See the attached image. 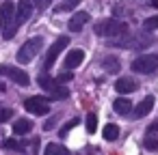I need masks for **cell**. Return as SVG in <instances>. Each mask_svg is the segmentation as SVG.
Returning <instances> with one entry per match:
<instances>
[{
    "mask_svg": "<svg viewBox=\"0 0 158 155\" xmlns=\"http://www.w3.org/2000/svg\"><path fill=\"white\" fill-rule=\"evenodd\" d=\"M85 123H87V131H89V134H93V131L98 129V116H95L93 112L87 114V121H85Z\"/></svg>",
    "mask_w": 158,
    "mask_h": 155,
    "instance_id": "ffe728a7",
    "label": "cell"
},
{
    "mask_svg": "<svg viewBox=\"0 0 158 155\" xmlns=\"http://www.w3.org/2000/svg\"><path fill=\"white\" fill-rule=\"evenodd\" d=\"M139 86H136V82L132 80V78H119L117 82H115V91L117 93H121V95H130V93H134Z\"/></svg>",
    "mask_w": 158,
    "mask_h": 155,
    "instance_id": "8fae6325",
    "label": "cell"
},
{
    "mask_svg": "<svg viewBox=\"0 0 158 155\" xmlns=\"http://www.w3.org/2000/svg\"><path fill=\"white\" fill-rule=\"evenodd\" d=\"M13 20H15V5L11 0H5V2L0 5V28L5 30Z\"/></svg>",
    "mask_w": 158,
    "mask_h": 155,
    "instance_id": "ba28073f",
    "label": "cell"
},
{
    "mask_svg": "<svg viewBox=\"0 0 158 155\" xmlns=\"http://www.w3.org/2000/svg\"><path fill=\"white\" fill-rule=\"evenodd\" d=\"M67 97H69V91L65 86H61V84L50 93V99H67Z\"/></svg>",
    "mask_w": 158,
    "mask_h": 155,
    "instance_id": "d6986e66",
    "label": "cell"
},
{
    "mask_svg": "<svg viewBox=\"0 0 158 155\" xmlns=\"http://www.w3.org/2000/svg\"><path fill=\"white\" fill-rule=\"evenodd\" d=\"M54 127H56V118L52 116V118H50V121L44 125V129H46V131H50V129H54Z\"/></svg>",
    "mask_w": 158,
    "mask_h": 155,
    "instance_id": "4316f807",
    "label": "cell"
},
{
    "mask_svg": "<svg viewBox=\"0 0 158 155\" xmlns=\"http://www.w3.org/2000/svg\"><path fill=\"white\" fill-rule=\"evenodd\" d=\"M2 146H5V149H15V151H22V149H24V144H22V142H18V140H13V138L5 140V142H2Z\"/></svg>",
    "mask_w": 158,
    "mask_h": 155,
    "instance_id": "7402d4cb",
    "label": "cell"
},
{
    "mask_svg": "<svg viewBox=\"0 0 158 155\" xmlns=\"http://www.w3.org/2000/svg\"><path fill=\"white\" fill-rule=\"evenodd\" d=\"M44 155H72V153H69L65 146H61V144H56V142H50V144L46 146Z\"/></svg>",
    "mask_w": 158,
    "mask_h": 155,
    "instance_id": "ac0fdd59",
    "label": "cell"
},
{
    "mask_svg": "<svg viewBox=\"0 0 158 155\" xmlns=\"http://www.w3.org/2000/svg\"><path fill=\"white\" fill-rule=\"evenodd\" d=\"M11 118H13V110L11 108H0V123L11 121Z\"/></svg>",
    "mask_w": 158,
    "mask_h": 155,
    "instance_id": "d4e9b609",
    "label": "cell"
},
{
    "mask_svg": "<svg viewBox=\"0 0 158 155\" xmlns=\"http://www.w3.org/2000/svg\"><path fill=\"white\" fill-rule=\"evenodd\" d=\"M113 110L117 112V114H130V110H132V101L128 99V97H117L115 101H113Z\"/></svg>",
    "mask_w": 158,
    "mask_h": 155,
    "instance_id": "4fadbf2b",
    "label": "cell"
},
{
    "mask_svg": "<svg viewBox=\"0 0 158 155\" xmlns=\"http://www.w3.org/2000/svg\"><path fill=\"white\" fill-rule=\"evenodd\" d=\"M76 125H78V118H72L69 123H65V125L61 127V131H59V136H61V138H63V136H67V134H69V131H72V129H74Z\"/></svg>",
    "mask_w": 158,
    "mask_h": 155,
    "instance_id": "44dd1931",
    "label": "cell"
},
{
    "mask_svg": "<svg viewBox=\"0 0 158 155\" xmlns=\"http://www.w3.org/2000/svg\"><path fill=\"white\" fill-rule=\"evenodd\" d=\"M87 22H89V13H87V11H78V13L67 22V28H69L72 33H80Z\"/></svg>",
    "mask_w": 158,
    "mask_h": 155,
    "instance_id": "9c48e42d",
    "label": "cell"
},
{
    "mask_svg": "<svg viewBox=\"0 0 158 155\" xmlns=\"http://www.w3.org/2000/svg\"><path fill=\"white\" fill-rule=\"evenodd\" d=\"M0 76H7L18 86H28L31 84V78L24 69H15V67H9V65H0Z\"/></svg>",
    "mask_w": 158,
    "mask_h": 155,
    "instance_id": "8992f818",
    "label": "cell"
},
{
    "mask_svg": "<svg viewBox=\"0 0 158 155\" xmlns=\"http://www.w3.org/2000/svg\"><path fill=\"white\" fill-rule=\"evenodd\" d=\"M152 108H154V97L147 95V97L134 108V118H143V116H147V114L152 112Z\"/></svg>",
    "mask_w": 158,
    "mask_h": 155,
    "instance_id": "7c38bea8",
    "label": "cell"
},
{
    "mask_svg": "<svg viewBox=\"0 0 158 155\" xmlns=\"http://www.w3.org/2000/svg\"><path fill=\"white\" fill-rule=\"evenodd\" d=\"M72 78H74V73H72V71H63V73L56 78V82H59V84H65V82H69Z\"/></svg>",
    "mask_w": 158,
    "mask_h": 155,
    "instance_id": "484cf974",
    "label": "cell"
},
{
    "mask_svg": "<svg viewBox=\"0 0 158 155\" xmlns=\"http://www.w3.org/2000/svg\"><path fill=\"white\" fill-rule=\"evenodd\" d=\"M82 60H85V52L80 48H76V50L67 52V56H65V69H76Z\"/></svg>",
    "mask_w": 158,
    "mask_h": 155,
    "instance_id": "30bf717a",
    "label": "cell"
},
{
    "mask_svg": "<svg viewBox=\"0 0 158 155\" xmlns=\"http://www.w3.org/2000/svg\"><path fill=\"white\" fill-rule=\"evenodd\" d=\"M33 7H35V0H18V7H15V22H18L20 26L33 15Z\"/></svg>",
    "mask_w": 158,
    "mask_h": 155,
    "instance_id": "52a82bcc",
    "label": "cell"
},
{
    "mask_svg": "<svg viewBox=\"0 0 158 155\" xmlns=\"http://www.w3.org/2000/svg\"><path fill=\"white\" fill-rule=\"evenodd\" d=\"M37 82H39V86H41L44 91H48V93H52V91L59 86V82H56L54 78H50L48 73H41V76L37 78Z\"/></svg>",
    "mask_w": 158,
    "mask_h": 155,
    "instance_id": "9a60e30c",
    "label": "cell"
},
{
    "mask_svg": "<svg viewBox=\"0 0 158 155\" xmlns=\"http://www.w3.org/2000/svg\"><path fill=\"white\" fill-rule=\"evenodd\" d=\"M102 69L108 71V73H117L119 71V60L115 56H106V58H102Z\"/></svg>",
    "mask_w": 158,
    "mask_h": 155,
    "instance_id": "2e32d148",
    "label": "cell"
},
{
    "mask_svg": "<svg viewBox=\"0 0 158 155\" xmlns=\"http://www.w3.org/2000/svg\"><path fill=\"white\" fill-rule=\"evenodd\" d=\"M156 131H158V121H154V123L147 127V134H156Z\"/></svg>",
    "mask_w": 158,
    "mask_h": 155,
    "instance_id": "83f0119b",
    "label": "cell"
},
{
    "mask_svg": "<svg viewBox=\"0 0 158 155\" xmlns=\"http://www.w3.org/2000/svg\"><path fill=\"white\" fill-rule=\"evenodd\" d=\"M69 45V37L67 35H63V37H59L52 45H50V50H48V54H46V63H44V69H52V65H54V60L59 58V54L65 50Z\"/></svg>",
    "mask_w": 158,
    "mask_h": 155,
    "instance_id": "277c9868",
    "label": "cell"
},
{
    "mask_svg": "<svg viewBox=\"0 0 158 155\" xmlns=\"http://www.w3.org/2000/svg\"><path fill=\"white\" fill-rule=\"evenodd\" d=\"M143 28H145V30H156V28H158V15L147 17V20L143 22Z\"/></svg>",
    "mask_w": 158,
    "mask_h": 155,
    "instance_id": "cb8c5ba5",
    "label": "cell"
},
{
    "mask_svg": "<svg viewBox=\"0 0 158 155\" xmlns=\"http://www.w3.org/2000/svg\"><path fill=\"white\" fill-rule=\"evenodd\" d=\"M37 5H39V9H46L50 5V0H37Z\"/></svg>",
    "mask_w": 158,
    "mask_h": 155,
    "instance_id": "f1b7e54d",
    "label": "cell"
},
{
    "mask_svg": "<svg viewBox=\"0 0 158 155\" xmlns=\"http://www.w3.org/2000/svg\"><path fill=\"white\" fill-rule=\"evenodd\" d=\"M102 136H104V140H108V142H113V140H117V138H119V127H117L115 123H108V125L104 127V131H102Z\"/></svg>",
    "mask_w": 158,
    "mask_h": 155,
    "instance_id": "e0dca14e",
    "label": "cell"
},
{
    "mask_svg": "<svg viewBox=\"0 0 158 155\" xmlns=\"http://www.w3.org/2000/svg\"><path fill=\"white\" fill-rule=\"evenodd\" d=\"M145 149L147 151H158V138H154L152 134L145 138Z\"/></svg>",
    "mask_w": 158,
    "mask_h": 155,
    "instance_id": "603a6c76",
    "label": "cell"
},
{
    "mask_svg": "<svg viewBox=\"0 0 158 155\" xmlns=\"http://www.w3.org/2000/svg\"><path fill=\"white\" fill-rule=\"evenodd\" d=\"M152 7H158V0H152Z\"/></svg>",
    "mask_w": 158,
    "mask_h": 155,
    "instance_id": "f546056e",
    "label": "cell"
},
{
    "mask_svg": "<svg viewBox=\"0 0 158 155\" xmlns=\"http://www.w3.org/2000/svg\"><path fill=\"white\" fill-rule=\"evenodd\" d=\"M41 45H44V39H41V37H33V39H28V41L18 50V63H22V65L31 63V60L41 52Z\"/></svg>",
    "mask_w": 158,
    "mask_h": 155,
    "instance_id": "7a4b0ae2",
    "label": "cell"
},
{
    "mask_svg": "<svg viewBox=\"0 0 158 155\" xmlns=\"http://www.w3.org/2000/svg\"><path fill=\"white\" fill-rule=\"evenodd\" d=\"M24 108L31 112V114H37V116H44L50 112V99L48 97H28L24 101Z\"/></svg>",
    "mask_w": 158,
    "mask_h": 155,
    "instance_id": "5b68a950",
    "label": "cell"
},
{
    "mask_svg": "<svg viewBox=\"0 0 158 155\" xmlns=\"http://www.w3.org/2000/svg\"><path fill=\"white\" fill-rule=\"evenodd\" d=\"M72 2H76V5H78V2H80V0H72Z\"/></svg>",
    "mask_w": 158,
    "mask_h": 155,
    "instance_id": "4dcf8cb0",
    "label": "cell"
},
{
    "mask_svg": "<svg viewBox=\"0 0 158 155\" xmlns=\"http://www.w3.org/2000/svg\"><path fill=\"white\" fill-rule=\"evenodd\" d=\"M95 33L100 37H110V39H117V37H123L130 33L128 24L126 22H119V20H104L100 24H95Z\"/></svg>",
    "mask_w": 158,
    "mask_h": 155,
    "instance_id": "6da1fadb",
    "label": "cell"
},
{
    "mask_svg": "<svg viewBox=\"0 0 158 155\" xmlns=\"http://www.w3.org/2000/svg\"><path fill=\"white\" fill-rule=\"evenodd\" d=\"M31 129H33V123H31L28 118H18V121L13 123V134H15V136H26Z\"/></svg>",
    "mask_w": 158,
    "mask_h": 155,
    "instance_id": "5bb4252c",
    "label": "cell"
},
{
    "mask_svg": "<svg viewBox=\"0 0 158 155\" xmlns=\"http://www.w3.org/2000/svg\"><path fill=\"white\" fill-rule=\"evenodd\" d=\"M158 69V54H141L132 60V71L136 73H154Z\"/></svg>",
    "mask_w": 158,
    "mask_h": 155,
    "instance_id": "3957f363",
    "label": "cell"
}]
</instances>
